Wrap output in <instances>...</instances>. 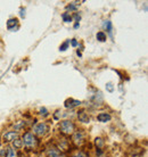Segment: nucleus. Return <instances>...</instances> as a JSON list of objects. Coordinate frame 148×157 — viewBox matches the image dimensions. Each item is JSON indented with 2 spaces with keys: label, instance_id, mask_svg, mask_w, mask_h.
Returning <instances> with one entry per match:
<instances>
[{
  "label": "nucleus",
  "instance_id": "5",
  "mask_svg": "<svg viewBox=\"0 0 148 157\" xmlns=\"http://www.w3.org/2000/svg\"><path fill=\"white\" fill-rule=\"evenodd\" d=\"M46 153H47L48 157H66V156H65V154L62 153L60 150L57 149L54 145H51V146H49V147H47Z\"/></svg>",
  "mask_w": 148,
  "mask_h": 157
},
{
  "label": "nucleus",
  "instance_id": "6",
  "mask_svg": "<svg viewBox=\"0 0 148 157\" xmlns=\"http://www.w3.org/2000/svg\"><path fill=\"white\" fill-rule=\"evenodd\" d=\"M18 137H20L18 132H16V131H8V132H6L4 134L2 140H4V142H13Z\"/></svg>",
  "mask_w": 148,
  "mask_h": 157
},
{
  "label": "nucleus",
  "instance_id": "18",
  "mask_svg": "<svg viewBox=\"0 0 148 157\" xmlns=\"http://www.w3.org/2000/svg\"><path fill=\"white\" fill-rule=\"evenodd\" d=\"M68 43H70V41H65V42L63 43L62 46H60V47H59V50H60V51L66 50V48L68 47Z\"/></svg>",
  "mask_w": 148,
  "mask_h": 157
},
{
  "label": "nucleus",
  "instance_id": "4",
  "mask_svg": "<svg viewBox=\"0 0 148 157\" xmlns=\"http://www.w3.org/2000/svg\"><path fill=\"white\" fill-rule=\"evenodd\" d=\"M48 131H49V126L45 122L38 123V124H35L33 126V134H34L35 137H40V138L45 137L48 133Z\"/></svg>",
  "mask_w": 148,
  "mask_h": 157
},
{
  "label": "nucleus",
  "instance_id": "16",
  "mask_svg": "<svg viewBox=\"0 0 148 157\" xmlns=\"http://www.w3.org/2000/svg\"><path fill=\"white\" fill-rule=\"evenodd\" d=\"M72 157H89L88 156V154L86 151H83V150H80V151H76V153L74 154Z\"/></svg>",
  "mask_w": 148,
  "mask_h": 157
},
{
  "label": "nucleus",
  "instance_id": "20",
  "mask_svg": "<svg viewBox=\"0 0 148 157\" xmlns=\"http://www.w3.org/2000/svg\"><path fill=\"white\" fill-rule=\"evenodd\" d=\"M71 43H72V46H73V47H76V46H78V41H76L75 39L71 40Z\"/></svg>",
  "mask_w": 148,
  "mask_h": 157
},
{
  "label": "nucleus",
  "instance_id": "11",
  "mask_svg": "<svg viewBox=\"0 0 148 157\" xmlns=\"http://www.w3.org/2000/svg\"><path fill=\"white\" fill-rule=\"evenodd\" d=\"M96 38H97L98 41H100V42H104V41H106V39H107V36H106V33L103 31H99L96 34Z\"/></svg>",
  "mask_w": 148,
  "mask_h": 157
},
{
  "label": "nucleus",
  "instance_id": "8",
  "mask_svg": "<svg viewBox=\"0 0 148 157\" xmlns=\"http://www.w3.org/2000/svg\"><path fill=\"white\" fill-rule=\"evenodd\" d=\"M78 118H79V121L82 122V123H89L90 122L89 115H88V113H86V110H79Z\"/></svg>",
  "mask_w": 148,
  "mask_h": 157
},
{
  "label": "nucleus",
  "instance_id": "1",
  "mask_svg": "<svg viewBox=\"0 0 148 157\" xmlns=\"http://www.w3.org/2000/svg\"><path fill=\"white\" fill-rule=\"evenodd\" d=\"M58 130L60 134L67 137V136H72L74 133V131L76 130V126L74 124V122L70 121V120H65V121H62L59 123Z\"/></svg>",
  "mask_w": 148,
  "mask_h": 157
},
{
  "label": "nucleus",
  "instance_id": "7",
  "mask_svg": "<svg viewBox=\"0 0 148 157\" xmlns=\"http://www.w3.org/2000/svg\"><path fill=\"white\" fill-rule=\"evenodd\" d=\"M64 104H65V107H66V108H74V107L80 106V105L82 104V101L76 100V99L70 98V99H66Z\"/></svg>",
  "mask_w": 148,
  "mask_h": 157
},
{
  "label": "nucleus",
  "instance_id": "15",
  "mask_svg": "<svg viewBox=\"0 0 148 157\" xmlns=\"http://www.w3.org/2000/svg\"><path fill=\"white\" fill-rule=\"evenodd\" d=\"M63 20H64V22H66V23H70V22H72V16L70 15V13H64L62 15Z\"/></svg>",
  "mask_w": 148,
  "mask_h": 157
},
{
  "label": "nucleus",
  "instance_id": "10",
  "mask_svg": "<svg viewBox=\"0 0 148 157\" xmlns=\"http://www.w3.org/2000/svg\"><path fill=\"white\" fill-rule=\"evenodd\" d=\"M6 157H17L15 149L12 148V147H7L6 148Z\"/></svg>",
  "mask_w": 148,
  "mask_h": 157
},
{
  "label": "nucleus",
  "instance_id": "14",
  "mask_svg": "<svg viewBox=\"0 0 148 157\" xmlns=\"http://www.w3.org/2000/svg\"><path fill=\"white\" fill-rule=\"evenodd\" d=\"M13 146L15 147V149H21V148H22V146H23V144H22V140H21L20 138H17L16 140H14V141H13Z\"/></svg>",
  "mask_w": 148,
  "mask_h": 157
},
{
  "label": "nucleus",
  "instance_id": "13",
  "mask_svg": "<svg viewBox=\"0 0 148 157\" xmlns=\"http://www.w3.org/2000/svg\"><path fill=\"white\" fill-rule=\"evenodd\" d=\"M95 144H96V148L101 149V148L104 147V145H105V141H104L101 138H96V139H95Z\"/></svg>",
  "mask_w": 148,
  "mask_h": 157
},
{
  "label": "nucleus",
  "instance_id": "17",
  "mask_svg": "<svg viewBox=\"0 0 148 157\" xmlns=\"http://www.w3.org/2000/svg\"><path fill=\"white\" fill-rule=\"evenodd\" d=\"M24 125H25V123H24L23 121H20L16 125H14V128H15V130H20V129H22V128H24Z\"/></svg>",
  "mask_w": 148,
  "mask_h": 157
},
{
  "label": "nucleus",
  "instance_id": "2",
  "mask_svg": "<svg viewBox=\"0 0 148 157\" xmlns=\"http://www.w3.org/2000/svg\"><path fill=\"white\" fill-rule=\"evenodd\" d=\"M22 144L27 149H34L35 147L39 145V140L32 132H25L22 137Z\"/></svg>",
  "mask_w": 148,
  "mask_h": 157
},
{
  "label": "nucleus",
  "instance_id": "21",
  "mask_svg": "<svg viewBox=\"0 0 148 157\" xmlns=\"http://www.w3.org/2000/svg\"><path fill=\"white\" fill-rule=\"evenodd\" d=\"M106 86H107L108 91H113V86H112V83H107V84H106Z\"/></svg>",
  "mask_w": 148,
  "mask_h": 157
},
{
  "label": "nucleus",
  "instance_id": "19",
  "mask_svg": "<svg viewBox=\"0 0 148 157\" xmlns=\"http://www.w3.org/2000/svg\"><path fill=\"white\" fill-rule=\"evenodd\" d=\"M105 28L107 29V31H108L109 33H112V23H111L109 21H106V23H105Z\"/></svg>",
  "mask_w": 148,
  "mask_h": 157
},
{
  "label": "nucleus",
  "instance_id": "9",
  "mask_svg": "<svg viewBox=\"0 0 148 157\" xmlns=\"http://www.w3.org/2000/svg\"><path fill=\"white\" fill-rule=\"evenodd\" d=\"M97 120L101 123H106V122H108L112 120V116L108 114V113H99L97 115Z\"/></svg>",
  "mask_w": 148,
  "mask_h": 157
},
{
  "label": "nucleus",
  "instance_id": "3",
  "mask_svg": "<svg viewBox=\"0 0 148 157\" xmlns=\"http://www.w3.org/2000/svg\"><path fill=\"white\" fill-rule=\"evenodd\" d=\"M86 142V132L83 130H75L72 134V144L75 147H81Z\"/></svg>",
  "mask_w": 148,
  "mask_h": 157
},
{
  "label": "nucleus",
  "instance_id": "12",
  "mask_svg": "<svg viewBox=\"0 0 148 157\" xmlns=\"http://www.w3.org/2000/svg\"><path fill=\"white\" fill-rule=\"evenodd\" d=\"M18 24V20L17 18H10V20L7 22V29L8 30H12L13 26H15Z\"/></svg>",
  "mask_w": 148,
  "mask_h": 157
}]
</instances>
